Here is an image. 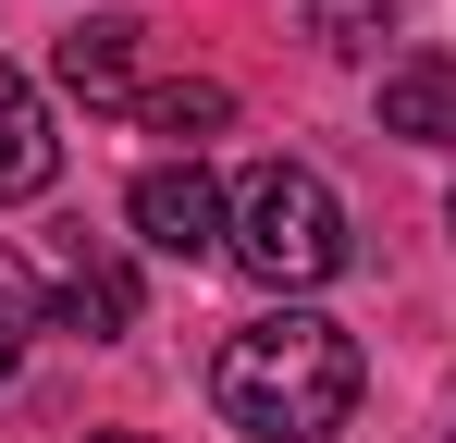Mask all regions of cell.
Returning a JSON list of instances; mask_svg holds the SVG:
<instances>
[{"mask_svg": "<svg viewBox=\"0 0 456 443\" xmlns=\"http://www.w3.org/2000/svg\"><path fill=\"white\" fill-rule=\"evenodd\" d=\"M210 407H223L247 443H321V431H346V419H358V333L321 320V308H272V320L223 333Z\"/></svg>", "mask_w": 456, "mask_h": 443, "instance_id": "1", "label": "cell"}, {"mask_svg": "<svg viewBox=\"0 0 456 443\" xmlns=\"http://www.w3.org/2000/svg\"><path fill=\"white\" fill-rule=\"evenodd\" d=\"M223 259H247L272 295H308V284H333L358 246H346V197L308 173V160H272V173H247L234 185V234H223Z\"/></svg>", "mask_w": 456, "mask_h": 443, "instance_id": "2", "label": "cell"}, {"mask_svg": "<svg viewBox=\"0 0 456 443\" xmlns=\"http://www.w3.org/2000/svg\"><path fill=\"white\" fill-rule=\"evenodd\" d=\"M124 222L149 234L160 259H210L234 234V197L210 185V160H160V173H136V197H124Z\"/></svg>", "mask_w": 456, "mask_h": 443, "instance_id": "3", "label": "cell"}, {"mask_svg": "<svg viewBox=\"0 0 456 443\" xmlns=\"http://www.w3.org/2000/svg\"><path fill=\"white\" fill-rule=\"evenodd\" d=\"M136 37H149V25H136V12H86L75 37H62V50H50V74H62V86H75L86 111H111V99H136Z\"/></svg>", "mask_w": 456, "mask_h": 443, "instance_id": "4", "label": "cell"}, {"mask_svg": "<svg viewBox=\"0 0 456 443\" xmlns=\"http://www.w3.org/2000/svg\"><path fill=\"white\" fill-rule=\"evenodd\" d=\"M62 185V136H50V99L0 62V197H50Z\"/></svg>", "mask_w": 456, "mask_h": 443, "instance_id": "5", "label": "cell"}, {"mask_svg": "<svg viewBox=\"0 0 456 443\" xmlns=\"http://www.w3.org/2000/svg\"><path fill=\"white\" fill-rule=\"evenodd\" d=\"M50 320L86 333V345H124V333H136V271H124L111 246H75V271H62V295H50Z\"/></svg>", "mask_w": 456, "mask_h": 443, "instance_id": "6", "label": "cell"}, {"mask_svg": "<svg viewBox=\"0 0 456 443\" xmlns=\"http://www.w3.org/2000/svg\"><path fill=\"white\" fill-rule=\"evenodd\" d=\"M382 136H419V148H444L456 136V62H395L382 74Z\"/></svg>", "mask_w": 456, "mask_h": 443, "instance_id": "7", "label": "cell"}, {"mask_svg": "<svg viewBox=\"0 0 456 443\" xmlns=\"http://www.w3.org/2000/svg\"><path fill=\"white\" fill-rule=\"evenodd\" d=\"M136 111H149V136H185V160H198V136H223L234 86H223V74H185V86H149Z\"/></svg>", "mask_w": 456, "mask_h": 443, "instance_id": "8", "label": "cell"}, {"mask_svg": "<svg viewBox=\"0 0 456 443\" xmlns=\"http://www.w3.org/2000/svg\"><path fill=\"white\" fill-rule=\"evenodd\" d=\"M382 25H395V0H321V12H308L321 50H382Z\"/></svg>", "mask_w": 456, "mask_h": 443, "instance_id": "9", "label": "cell"}, {"mask_svg": "<svg viewBox=\"0 0 456 443\" xmlns=\"http://www.w3.org/2000/svg\"><path fill=\"white\" fill-rule=\"evenodd\" d=\"M37 308H50V295H37V271L0 246V333H37Z\"/></svg>", "mask_w": 456, "mask_h": 443, "instance_id": "10", "label": "cell"}, {"mask_svg": "<svg viewBox=\"0 0 456 443\" xmlns=\"http://www.w3.org/2000/svg\"><path fill=\"white\" fill-rule=\"evenodd\" d=\"M0 382H12V333H0Z\"/></svg>", "mask_w": 456, "mask_h": 443, "instance_id": "11", "label": "cell"}, {"mask_svg": "<svg viewBox=\"0 0 456 443\" xmlns=\"http://www.w3.org/2000/svg\"><path fill=\"white\" fill-rule=\"evenodd\" d=\"M111 443H136V431H111Z\"/></svg>", "mask_w": 456, "mask_h": 443, "instance_id": "12", "label": "cell"}, {"mask_svg": "<svg viewBox=\"0 0 456 443\" xmlns=\"http://www.w3.org/2000/svg\"><path fill=\"white\" fill-rule=\"evenodd\" d=\"M444 222H456V197H444Z\"/></svg>", "mask_w": 456, "mask_h": 443, "instance_id": "13", "label": "cell"}]
</instances>
